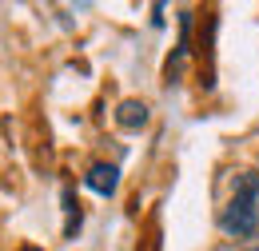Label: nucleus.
Masks as SVG:
<instances>
[{"label":"nucleus","instance_id":"1","mask_svg":"<svg viewBox=\"0 0 259 251\" xmlns=\"http://www.w3.org/2000/svg\"><path fill=\"white\" fill-rule=\"evenodd\" d=\"M220 227L235 239H247L259 231V176L255 172H235L231 176V199L220 212Z\"/></svg>","mask_w":259,"mask_h":251},{"label":"nucleus","instance_id":"2","mask_svg":"<svg viewBox=\"0 0 259 251\" xmlns=\"http://www.w3.org/2000/svg\"><path fill=\"white\" fill-rule=\"evenodd\" d=\"M84 184L96 191V195H116V188H120V172H116V163H92L88 176H84Z\"/></svg>","mask_w":259,"mask_h":251},{"label":"nucleus","instance_id":"3","mask_svg":"<svg viewBox=\"0 0 259 251\" xmlns=\"http://www.w3.org/2000/svg\"><path fill=\"white\" fill-rule=\"evenodd\" d=\"M148 120H152V112H148V104H144V100H124V104L116 108V124L128 128V132H140Z\"/></svg>","mask_w":259,"mask_h":251},{"label":"nucleus","instance_id":"4","mask_svg":"<svg viewBox=\"0 0 259 251\" xmlns=\"http://www.w3.org/2000/svg\"><path fill=\"white\" fill-rule=\"evenodd\" d=\"M64 207H68V223H64V235H72L80 227V203L72 199V191H64Z\"/></svg>","mask_w":259,"mask_h":251},{"label":"nucleus","instance_id":"5","mask_svg":"<svg viewBox=\"0 0 259 251\" xmlns=\"http://www.w3.org/2000/svg\"><path fill=\"white\" fill-rule=\"evenodd\" d=\"M20 251H44V247H36V243H24V247H20Z\"/></svg>","mask_w":259,"mask_h":251},{"label":"nucleus","instance_id":"6","mask_svg":"<svg viewBox=\"0 0 259 251\" xmlns=\"http://www.w3.org/2000/svg\"><path fill=\"white\" fill-rule=\"evenodd\" d=\"M247 251H259V243H255V247H247Z\"/></svg>","mask_w":259,"mask_h":251}]
</instances>
